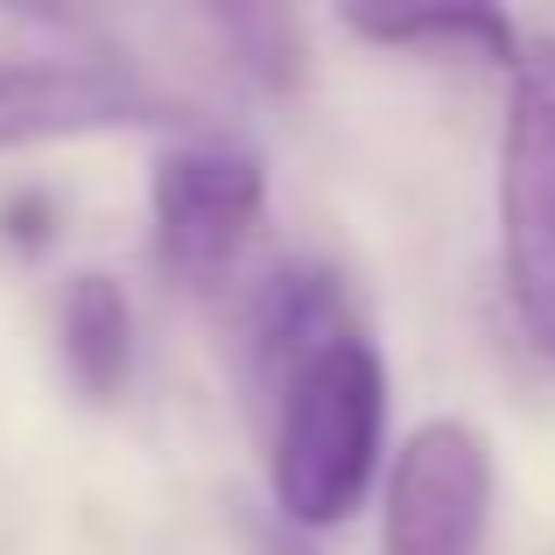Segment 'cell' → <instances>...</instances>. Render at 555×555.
<instances>
[{"label":"cell","instance_id":"obj_2","mask_svg":"<svg viewBox=\"0 0 555 555\" xmlns=\"http://www.w3.org/2000/svg\"><path fill=\"white\" fill-rule=\"evenodd\" d=\"M500 268L528 345L555 359V42L514 64L500 134Z\"/></svg>","mask_w":555,"mask_h":555},{"label":"cell","instance_id":"obj_3","mask_svg":"<svg viewBox=\"0 0 555 555\" xmlns=\"http://www.w3.org/2000/svg\"><path fill=\"white\" fill-rule=\"evenodd\" d=\"M260 204H268V163L240 134H190L163 149L149 177V218H155V260L183 288H218L254 240Z\"/></svg>","mask_w":555,"mask_h":555},{"label":"cell","instance_id":"obj_7","mask_svg":"<svg viewBox=\"0 0 555 555\" xmlns=\"http://www.w3.org/2000/svg\"><path fill=\"white\" fill-rule=\"evenodd\" d=\"M345 28L379 42V50H450L500 70H514L520 50H528V36L500 8H352Z\"/></svg>","mask_w":555,"mask_h":555},{"label":"cell","instance_id":"obj_9","mask_svg":"<svg viewBox=\"0 0 555 555\" xmlns=\"http://www.w3.org/2000/svg\"><path fill=\"white\" fill-rule=\"evenodd\" d=\"M240 548L246 555H310L288 520H260V514H240Z\"/></svg>","mask_w":555,"mask_h":555},{"label":"cell","instance_id":"obj_1","mask_svg":"<svg viewBox=\"0 0 555 555\" xmlns=\"http://www.w3.org/2000/svg\"><path fill=\"white\" fill-rule=\"evenodd\" d=\"M254 387L268 408V478L288 528H338L359 514L387 436V366L345 282L317 260H288L260 282Z\"/></svg>","mask_w":555,"mask_h":555},{"label":"cell","instance_id":"obj_5","mask_svg":"<svg viewBox=\"0 0 555 555\" xmlns=\"http://www.w3.org/2000/svg\"><path fill=\"white\" fill-rule=\"evenodd\" d=\"M492 443L457 415H436L393 450L379 555H486Z\"/></svg>","mask_w":555,"mask_h":555},{"label":"cell","instance_id":"obj_6","mask_svg":"<svg viewBox=\"0 0 555 555\" xmlns=\"http://www.w3.org/2000/svg\"><path fill=\"white\" fill-rule=\"evenodd\" d=\"M56 345H64L70 387L85 401H120L134 379V302L113 274H70L56 302Z\"/></svg>","mask_w":555,"mask_h":555},{"label":"cell","instance_id":"obj_4","mask_svg":"<svg viewBox=\"0 0 555 555\" xmlns=\"http://www.w3.org/2000/svg\"><path fill=\"white\" fill-rule=\"evenodd\" d=\"M163 120H190V106L155 92L120 56L0 42V149L120 134V127H163Z\"/></svg>","mask_w":555,"mask_h":555},{"label":"cell","instance_id":"obj_8","mask_svg":"<svg viewBox=\"0 0 555 555\" xmlns=\"http://www.w3.org/2000/svg\"><path fill=\"white\" fill-rule=\"evenodd\" d=\"M218 36L240 42V64L260 70L268 85H296L302 70V42H296V22L288 14H218Z\"/></svg>","mask_w":555,"mask_h":555}]
</instances>
